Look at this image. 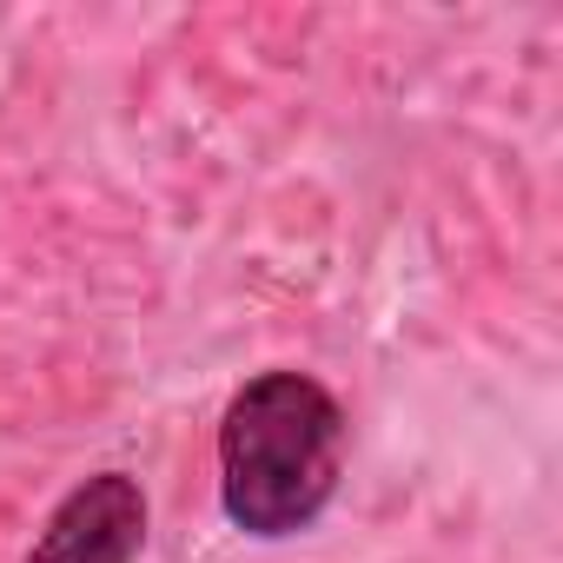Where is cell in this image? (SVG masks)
I'll return each instance as SVG.
<instances>
[{
    "instance_id": "cell-1",
    "label": "cell",
    "mask_w": 563,
    "mask_h": 563,
    "mask_svg": "<svg viewBox=\"0 0 563 563\" xmlns=\"http://www.w3.org/2000/svg\"><path fill=\"white\" fill-rule=\"evenodd\" d=\"M345 405L292 365H272L219 411V510L252 543L312 530L345 477Z\"/></svg>"
},
{
    "instance_id": "cell-2",
    "label": "cell",
    "mask_w": 563,
    "mask_h": 563,
    "mask_svg": "<svg viewBox=\"0 0 563 563\" xmlns=\"http://www.w3.org/2000/svg\"><path fill=\"white\" fill-rule=\"evenodd\" d=\"M153 504L133 471H93L80 477L41 523L34 550L21 563H140Z\"/></svg>"
}]
</instances>
